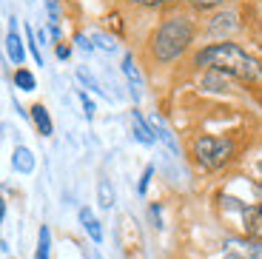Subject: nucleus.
<instances>
[{
	"mask_svg": "<svg viewBox=\"0 0 262 259\" xmlns=\"http://www.w3.org/2000/svg\"><path fill=\"white\" fill-rule=\"evenodd\" d=\"M196 66H205L208 72H220L236 80H256L262 72L259 63L234 43H216V46L203 49L196 54Z\"/></svg>",
	"mask_w": 262,
	"mask_h": 259,
	"instance_id": "f257e3e1",
	"label": "nucleus"
},
{
	"mask_svg": "<svg viewBox=\"0 0 262 259\" xmlns=\"http://www.w3.org/2000/svg\"><path fill=\"white\" fill-rule=\"evenodd\" d=\"M191 37H194V26H191L185 17L165 20L163 26L157 29V34H154V43H151V49H154V57L163 60V63L180 57V54L188 49Z\"/></svg>",
	"mask_w": 262,
	"mask_h": 259,
	"instance_id": "f03ea898",
	"label": "nucleus"
},
{
	"mask_svg": "<svg viewBox=\"0 0 262 259\" xmlns=\"http://www.w3.org/2000/svg\"><path fill=\"white\" fill-rule=\"evenodd\" d=\"M231 151H234V143L225 140V137H200L194 143V157L196 162L208 171L223 168L225 162L231 160Z\"/></svg>",
	"mask_w": 262,
	"mask_h": 259,
	"instance_id": "7ed1b4c3",
	"label": "nucleus"
},
{
	"mask_svg": "<svg viewBox=\"0 0 262 259\" xmlns=\"http://www.w3.org/2000/svg\"><path fill=\"white\" fill-rule=\"evenodd\" d=\"M223 259H262V240H231V242H225Z\"/></svg>",
	"mask_w": 262,
	"mask_h": 259,
	"instance_id": "20e7f679",
	"label": "nucleus"
},
{
	"mask_svg": "<svg viewBox=\"0 0 262 259\" xmlns=\"http://www.w3.org/2000/svg\"><path fill=\"white\" fill-rule=\"evenodd\" d=\"M243 228L248 240H262V205H243Z\"/></svg>",
	"mask_w": 262,
	"mask_h": 259,
	"instance_id": "39448f33",
	"label": "nucleus"
},
{
	"mask_svg": "<svg viewBox=\"0 0 262 259\" xmlns=\"http://www.w3.org/2000/svg\"><path fill=\"white\" fill-rule=\"evenodd\" d=\"M6 52H9V60H12V63H17V66L26 60V52H23V40H20V34H17L14 20H12V29H9V37H6Z\"/></svg>",
	"mask_w": 262,
	"mask_h": 259,
	"instance_id": "423d86ee",
	"label": "nucleus"
},
{
	"mask_svg": "<svg viewBox=\"0 0 262 259\" xmlns=\"http://www.w3.org/2000/svg\"><path fill=\"white\" fill-rule=\"evenodd\" d=\"M12 165L14 171H20V174H32L34 171V154L29 148H23V145H17L12 154Z\"/></svg>",
	"mask_w": 262,
	"mask_h": 259,
	"instance_id": "0eeeda50",
	"label": "nucleus"
},
{
	"mask_svg": "<svg viewBox=\"0 0 262 259\" xmlns=\"http://www.w3.org/2000/svg\"><path fill=\"white\" fill-rule=\"evenodd\" d=\"M80 222H83V228H85V233L92 236L94 242H103V228H100V222H97V217L92 214V208H80Z\"/></svg>",
	"mask_w": 262,
	"mask_h": 259,
	"instance_id": "6e6552de",
	"label": "nucleus"
},
{
	"mask_svg": "<svg viewBox=\"0 0 262 259\" xmlns=\"http://www.w3.org/2000/svg\"><path fill=\"white\" fill-rule=\"evenodd\" d=\"M131 123H134V137H137L140 143H145V145H151L157 137H154V131H151V125L143 120V114L140 111H131Z\"/></svg>",
	"mask_w": 262,
	"mask_h": 259,
	"instance_id": "1a4fd4ad",
	"label": "nucleus"
},
{
	"mask_svg": "<svg viewBox=\"0 0 262 259\" xmlns=\"http://www.w3.org/2000/svg\"><path fill=\"white\" fill-rule=\"evenodd\" d=\"M123 72H125V77H128V83H131V91H134V97H140V89H143V77H140V69H137V63H134V57H131V54H125V57H123Z\"/></svg>",
	"mask_w": 262,
	"mask_h": 259,
	"instance_id": "9d476101",
	"label": "nucleus"
},
{
	"mask_svg": "<svg viewBox=\"0 0 262 259\" xmlns=\"http://www.w3.org/2000/svg\"><path fill=\"white\" fill-rule=\"evenodd\" d=\"M32 120H34V125H37V131L43 137L52 134V117H49L46 105H34V109H32Z\"/></svg>",
	"mask_w": 262,
	"mask_h": 259,
	"instance_id": "9b49d317",
	"label": "nucleus"
},
{
	"mask_svg": "<svg viewBox=\"0 0 262 259\" xmlns=\"http://www.w3.org/2000/svg\"><path fill=\"white\" fill-rule=\"evenodd\" d=\"M211 34H220V32H231V29H236V14L234 12H225V14H216L214 20H211Z\"/></svg>",
	"mask_w": 262,
	"mask_h": 259,
	"instance_id": "f8f14e48",
	"label": "nucleus"
},
{
	"mask_svg": "<svg viewBox=\"0 0 262 259\" xmlns=\"http://www.w3.org/2000/svg\"><path fill=\"white\" fill-rule=\"evenodd\" d=\"M49 248H52V233L43 225L37 233V251H34V259H49Z\"/></svg>",
	"mask_w": 262,
	"mask_h": 259,
	"instance_id": "ddd939ff",
	"label": "nucleus"
},
{
	"mask_svg": "<svg viewBox=\"0 0 262 259\" xmlns=\"http://www.w3.org/2000/svg\"><path fill=\"white\" fill-rule=\"evenodd\" d=\"M14 85L23 89V91H34L37 80H34V74L29 72V69H17V72H14Z\"/></svg>",
	"mask_w": 262,
	"mask_h": 259,
	"instance_id": "4468645a",
	"label": "nucleus"
},
{
	"mask_svg": "<svg viewBox=\"0 0 262 259\" xmlns=\"http://www.w3.org/2000/svg\"><path fill=\"white\" fill-rule=\"evenodd\" d=\"M151 131H154V137H160V140H163V143L168 145L171 151H177V143H174V137H171V131L165 128L163 123H160L157 117H154V120H151Z\"/></svg>",
	"mask_w": 262,
	"mask_h": 259,
	"instance_id": "2eb2a0df",
	"label": "nucleus"
},
{
	"mask_svg": "<svg viewBox=\"0 0 262 259\" xmlns=\"http://www.w3.org/2000/svg\"><path fill=\"white\" fill-rule=\"evenodd\" d=\"M97 200L103 208H112L114 205V191H112V182L108 180H100L97 182Z\"/></svg>",
	"mask_w": 262,
	"mask_h": 259,
	"instance_id": "dca6fc26",
	"label": "nucleus"
},
{
	"mask_svg": "<svg viewBox=\"0 0 262 259\" xmlns=\"http://www.w3.org/2000/svg\"><path fill=\"white\" fill-rule=\"evenodd\" d=\"M205 85L214 91H231L228 89V74H220V72H208L205 74Z\"/></svg>",
	"mask_w": 262,
	"mask_h": 259,
	"instance_id": "f3484780",
	"label": "nucleus"
},
{
	"mask_svg": "<svg viewBox=\"0 0 262 259\" xmlns=\"http://www.w3.org/2000/svg\"><path fill=\"white\" fill-rule=\"evenodd\" d=\"M26 43H29V52H32V57L37 60V66H43V54H40L37 43H34V32H32V26H26Z\"/></svg>",
	"mask_w": 262,
	"mask_h": 259,
	"instance_id": "a211bd4d",
	"label": "nucleus"
},
{
	"mask_svg": "<svg viewBox=\"0 0 262 259\" xmlns=\"http://www.w3.org/2000/svg\"><path fill=\"white\" fill-rule=\"evenodd\" d=\"M92 40H94L97 46H103L105 52H114V49H117V43H114L112 37H105V34H100V32H94V34H92Z\"/></svg>",
	"mask_w": 262,
	"mask_h": 259,
	"instance_id": "6ab92c4d",
	"label": "nucleus"
},
{
	"mask_svg": "<svg viewBox=\"0 0 262 259\" xmlns=\"http://www.w3.org/2000/svg\"><path fill=\"white\" fill-rule=\"evenodd\" d=\"M80 103H83V109H85V117L92 120V117H94V103L89 100V94H85V91H80Z\"/></svg>",
	"mask_w": 262,
	"mask_h": 259,
	"instance_id": "aec40b11",
	"label": "nucleus"
},
{
	"mask_svg": "<svg viewBox=\"0 0 262 259\" xmlns=\"http://www.w3.org/2000/svg\"><path fill=\"white\" fill-rule=\"evenodd\" d=\"M196 9H214V6H220V3H225V0H191Z\"/></svg>",
	"mask_w": 262,
	"mask_h": 259,
	"instance_id": "412c9836",
	"label": "nucleus"
},
{
	"mask_svg": "<svg viewBox=\"0 0 262 259\" xmlns=\"http://www.w3.org/2000/svg\"><path fill=\"white\" fill-rule=\"evenodd\" d=\"M151 174H154V168L148 165V168L143 171V180H140V194H145V188H148V180H151Z\"/></svg>",
	"mask_w": 262,
	"mask_h": 259,
	"instance_id": "4be33fe9",
	"label": "nucleus"
},
{
	"mask_svg": "<svg viewBox=\"0 0 262 259\" xmlns=\"http://www.w3.org/2000/svg\"><path fill=\"white\" fill-rule=\"evenodd\" d=\"M254 188H256V197L262 200V162H256V182H254Z\"/></svg>",
	"mask_w": 262,
	"mask_h": 259,
	"instance_id": "5701e85b",
	"label": "nucleus"
},
{
	"mask_svg": "<svg viewBox=\"0 0 262 259\" xmlns=\"http://www.w3.org/2000/svg\"><path fill=\"white\" fill-rule=\"evenodd\" d=\"M77 43H80V49H85V52H92V43H89V37H83V34H77Z\"/></svg>",
	"mask_w": 262,
	"mask_h": 259,
	"instance_id": "b1692460",
	"label": "nucleus"
},
{
	"mask_svg": "<svg viewBox=\"0 0 262 259\" xmlns=\"http://www.w3.org/2000/svg\"><path fill=\"white\" fill-rule=\"evenodd\" d=\"M57 57H60V60H66V57H69V46H63V43L57 46Z\"/></svg>",
	"mask_w": 262,
	"mask_h": 259,
	"instance_id": "393cba45",
	"label": "nucleus"
},
{
	"mask_svg": "<svg viewBox=\"0 0 262 259\" xmlns=\"http://www.w3.org/2000/svg\"><path fill=\"white\" fill-rule=\"evenodd\" d=\"M3 217H6V202H3V197H0V225H3Z\"/></svg>",
	"mask_w": 262,
	"mask_h": 259,
	"instance_id": "a878e982",
	"label": "nucleus"
},
{
	"mask_svg": "<svg viewBox=\"0 0 262 259\" xmlns=\"http://www.w3.org/2000/svg\"><path fill=\"white\" fill-rule=\"evenodd\" d=\"M137 3H145V6H157V3H165V0H137Z\"/></svg>",
	"mask_w": 262,
	"mask_h": 259,
	"instance_id": "bb28decb",
	"label": "nucleus"
},
{
	"mask_svg": "<svg viewBox=\"0 0 262 259\" xmlns=\"http://www.w3.org/2000/svg\"><path fill=\"white\" fill-rule=\"evenodd\" d=\"M259 69H262V63H259Z\"/></svg>",
	"mask_w": 262,
	"mask_h": 259,
	"instance_id": "cd10ccee",
	"label": "nucleus"
}]
</instances>
